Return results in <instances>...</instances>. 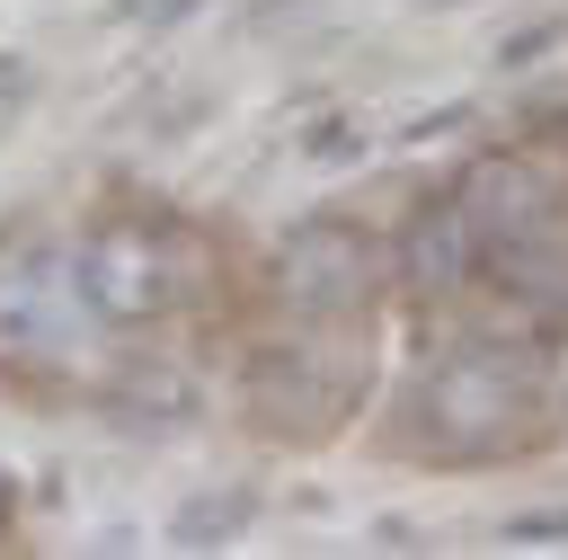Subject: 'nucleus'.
Instances as JSON below:
<instances>
[{
    "mask_svg": "<svg viewBox=\"0 0 568 560\" xmlns=\"http://www.w3.org/2000/svg\"><path fill=\"white\" fill-rule=\"evenodd\" d=\"M532 418H541V356L497 347V338H470V329L417 382V436L444 462H488V453L524 444Z\"/></svg>",
    "mask_w": 568,
    "mask_h": 560,
    "instance_id": "1",
    "label": "nucleus"
},
{
    "mask_svg": "<svg viewBox=\"0 0 568 560\" xmlns=\"http://www.w3.org/2000/svg\"><path fill=\"white\" fill-rule=\"evenodd\" d=\"M373 382V320H293L275 347L248 356V418L266 436L320 444L364 409Z\"/></svg>",
    "mask_w": 568,
    "mask_h": 560,
    "instance_id": "2",
    "label": "nucleus"
},
{
    "mask_svg": "<svg viewBox=\"0 0 568 560\" xmlns=\"http://www.w3.org/2000/svg\"><path fill=\"white\" fill-rule=\"evenodd\" d=\"M71 267H80V293L106 329H151L178 311V293L195 276V240L169 222H142V213H106L71 240Z\"/></svg>",
    "mask_w": 568,
    "mask_h": 560,
    "instance_id": "3",
    "label": "nucleus"
},
{
    "mask_svg": "<svg viewBox=\"0 0 568 560\" xmlns=\"http://www.w3.org/2000/svg\"><path fill=\"white\" fill-rule=\"evenodd\" d=\"M106 320L80 293V267L62 240H0V356L9 364H62Z\"/></svg>",
    "mask_w": 568,
    "mask_h": 560,
    "instance_id": "4",
    "label": "nucleus"
},
{
    "mask_svg": "<svg viewBox=\"0 0 568 560\" xmlns=\"http://www.w3.org/2000/svg\"><path fill=\"white\" fill-rule=\"evenodd\" d=\"M382 267L390 258L355 213H311L275 249V302H284V320H373Z\"/></svg>",
    "mask_w": 568,
    "mask_h": 560,
    "instance_id": "5",
    "label": "nucleus"
},
{
    "mask_svg": "<svg viewBox=\"0 0 568 560\" xmlns=\"http://www.w3.org/2000/svg\"><path fill=\"white\" fill-rule=\"evenodd\" d=\"M462 204V222L488 240H524V231H559V178L532 160V151H470L444 187Z\"/></svg>",
    "mask_w": 568,
    "mask_h": 560,
    "instance_id": "6",
    "label": "nucleus"
},
{
    "mask_svg": "<svg viewBox=\"0 0 568 560\" xmlns=\"http://www.w3.org/2000/svg\"><path fill=\"white\" fill-rule=\"evenodd\" d=\"M390 276H399V293H417V302H462V293L479 284V231L462 222L453 196H426V204L399 222Z\"/></svg>",
    "mask_w": 568,
    "mask_h": 560,
    "instance_id": "7",
    "label": "nucleus"
},
{
    "mask_svg": "<svg viewBox=\"0 0 568 560\" xmlns=\"http://www.w3.org/2000/svg\"><path fill=\"white\" fill-rule=\"evenodd\" d=\"M186 409H195V373H186V364L160 356V364H124V373H115V418H133V427H142V418H151V427H178Z\"/></svg>",
    "mask_w": 568,
    "mask_h": 560,
    "instance_id": "8",
    "label": "nucleus"
},
{
    "mask_svg": "<svg viewBox=\"0 0 568 560\" xmlns=\"http://www.w3.org/2000/svg\"><path fill=\"white\" fill-rule=\"evenodd\" d=\"M240 516H248V498L231 489V498H195L169 533H178V542H213V533H240Z\"/></svg>",
    "mask_w": 568,
    "mask_h": 560,
    "instance_id": "9",
    "label": "nucleus"
},
{
    "mask_svg": "<svg viewBox=\"0 0 568 560\" xmlns=\"http://www.w3.org/2000/svg\"><path fill=\"white\" fill-rule=\"evenodd\" d=\"M355 151H373V133H364L355 116H337V124L311 133V160H355Z\"/></svg>",
    "mask_w": 568,
    "mask_h": 560,
    "instance_id": "10",
    "label": "nucleus"
},
{
    "mask_svg": "<svg viewBox=\"0 0 568 560\" xmlns=\"http://www.w3.org/2000/svg\"><path fill=\"white\" fill-rule=\"evenodd\" d=\"M195 9H213V0H115V18H142V27H178Z\"/></svg>",
    "mask_w": 568,
    "mask_h": 560,
    "instance_id": "11",
    "label": "nucleus"
},
{
    "mask_svg": "<svg viewBox=\"0 0 568 560\" xmlns=\"http://www.w3.org/2000/svg\"><path fill=\"white\" fill-rule=\"evenodd\" d=\"M506 542H568V507H559V516H515Z\"/></svg>",
    "mask_w": 568,
    "mask_h": 560,
    "instance_id": "12",
    "label": "nucleus"
},
{
    "mask_svg": "<svg viewBox=\"0 0 568 560\" xmlns=\"http://www.w3.org/2000/svg\"><path fill=\"white\" fill-rule=\"evenodd\" d=\"M284 9H293V0H266V18H284Z\"/></svg>",
    "mask_w": 568,
    "mask_h": 560,
    "instance_id": "13",
    "label": "nucleus"
}]
</instances>
